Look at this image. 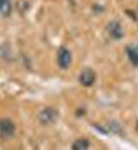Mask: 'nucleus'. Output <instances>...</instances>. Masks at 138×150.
Segmentation results:
<instances>
[{
  "label": "nucleus",
  "mask_w": 138,
  "mask_h": 150,
  "mask_svg": "<svg viewBox=\"0 0 138 150\" xmlns=\"http://www.w3.org/2000/svg\"><path fill=\"white\" fill-rule=\"evenodd\" d=\"M17 133L16 121L11 117H2L0 119V140L2 142H11Z\"/></svg>",
  "instance_id": "obj_2"
},
{
  "label": "nucleus",
  "mask_w": 138,
  "mask_h": 150,
  "mask_svg": "<svg viewBox=\"0 0 138 150\" xmlns=\"http://www.w3.org/2000/svg\"><path fill=\"white\" fill-rule=\"evenodd\" d=\"M12 11H14L12 0H0V16L2 17H11Z\"/></svg>",
  "instance_id": "obj_9"
},
{
  "label": "nucleus",
  "mask_w": 138,
  "mask_h": 150,
  "mask_svg": "<svg viewBox=\"0 0 138 150\" xmlns=\"http://www.w3.org/2000/svg\"><path fill=\"white\" fill-rule=\"evenodd\" d=\"M105 31H107V36L110 40H114V42H119V40H123L124 38V30L123 26H121V23L119 21H109L107 26H105Z\"/></svg>",
  "instance_id": "obj_4"
},
{
  "label": "nucleus",
  "mask_w": 138,
  "mask_h": 150,
  "mask_svg": "<svg viewBox=\"0 0 138 150\" xmlns=\"http://www.w3.org/2000/svg\"><path fill=\"white\" fill-rule=\"evenodd\" d=\"M74 116H76V117H85V116H86V109H85V107H78L76 112H74Z\"/></svg>",
  "instance_id": "obj_12"
},
{
  "label": "nucleus",
  "mask_w": 138,
  "mask_h": 150,
  "mask_svg": "<svg viewBox=\"0 0 138 150\" xmlns=\"http://www.w3.org/2000/svg\"><path fill=\"white\" fill-rule=\"evenodd\" d=\"M90 138H86V136H79L76 138L74 142H73V145H71V150H90Z\"/></svg>",
  "instance_id": "obj_8"
},
{
  "label": "nucleus",
  "mask_w": 138,
  "mask_h": 150,
  "mask_svg": "<svg viewBox=\"0 0 138 150\" xmlns=\"http://www.w3.org/2000/svg\"><path fill=\"white\" fill-rule=\"evenodd\" d=\"M126 14L130 16V17H131V19H137V14H135V12H133V11H126Z\"/></svg>",
  "instance_id": "obj_13"
},
{
  "label": "nucleus",
  "mask_w": 138,
  "mask_h": 150,
  "mask_svg": "<svg viewBox=\"0 0 138 150\" xmlns=\"http://www.w3.org/2000/svg\"><path fill=\"white\" fill-rule=\"evenodd\" d=\"M78 81H79V85L81 86H85V88H90L95 85V81H97V74H95V71H93L92 67H85L79 76H78Z\"/></svg>",
  "instance_id": "obj_5"
},
{
  "label": "nucleus",
  "mask_w": 138,
  "mask_h": 150,
  "mask_svg": "<svg viewBox=\"0 0 138 150\" xmlns=\"http://www.w3.org/2000/svg\"><path fill=\"white\" fill-rule=\"evenodd\" d=\"M55 62H57V67L61 71H67L73 64V54L67 47H59L57 54H55Z\"/></svg>",
  "instance_id": "obj_3"
},
{
  "label": "nucleus",
  "mask_w": 138,
  "mask_h": 150,
  "mask_svg": "<svg viewBox=\"0 0 138 150\" xmlns=\"http://www.w3.org/2000/svg\"><path fill=\"white\" fill-rule=\"evenodd\" d=\"M28 9H30V4H28L26 0H17V11H19L21 14H26Z\"/></svg>",
  "instance_id": "obj_11"
},
{
  "label": "nucleus",
  "mask_w": 138,
  "mask_h": 150,
  "mask_svg": "<svg viewBox=\"0 0 138 150\" xmlns=\"http://www.w3.org/2000/svg\"><path fill=\"white\" fill-rule=\"evenodd\" d=\"M135 128H137V131H138V119H137V126H135Z\"/></svg>",
  "instance_id": "obj_14"
},
{
  "label": "nucleus",
  "mask_w": 138,
  "mask_h": 150,
  "mask_svg": "<svg viewBox=\"0 0 138 150\" xmlns=\"http://www.w3.org/2000/svg\"><path fill=\"white\" fill-rule=\"evenodd\" d=\"M59 109L57 107H43V109H40L38 110V114H36V121H38V124L40 126H54L57 121H59Z\"/></svg>",
  "instance_id": "obj_1"
},
{
  "label": "nucleus",
  "mask_w": 138,
  "mask_h": 150,
  "mask_svg": "<svg viewBox=\"0 0 138 150\" xmlns=\"http://www.w3.org/2000/svg\"><path fill=\"white\" fill-rule=\"evenodd\" d=\"M109 129V135H114V136H119V138H124L126 136V129H124V124H121V121L117 119H109L105 122Z\"/></svg>",
  "instance_id": "obj_6"
},
{
  "label": "nucleus",
  "mask_w": 138,
  "mask_h": 150,
  "mask_svg": "<svg viewBox=\"0 0 138 150\" xmlns=\"http://www.w3.org/2000/svg\"><path fill=\"white\" fill-rule=\"evenodd\" d=\"M124 52H126V57L130 60V64H131L133 67H138V43H130V45H126Z\"/></svg>",
  "instance_id": "obj_7"
},
{
  "label": "nucleus",
  "mask_w": 138,
  "mask_h": 150,
  "mask_svg": "<svg viewBox=\"0 0 138 150\" xmlns=\"http://www.w3.org/2000/svg\"><path fill=\"white\" fill-rule=\"evenodd\" d=\"M92 128L97 131V133H100V135H104V136L109 135V129H107V126H105V124H100V122H92Z\"/></svg>",
  "instance_id": "obj_10"
}]
</instances>
